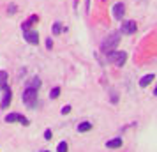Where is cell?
Listing matches in <instances>:
<instances>
[{
  "instance_id": "1",
  "label": "cell",
  "mask_w": 157,
  "mask_h": 152,
  "mask_svg": "<svg viewBox=\"0 0 157 152\" xmlns=\"http://www.w3.org/2000/svg\"><path fill=\"white\" fill-rule=\"evenodd\" d=\"M120 43V32H113V34H109V36L102 41L101 44V51L102 53H109V51L115 50V46Z\"/></svg>"
},
{
  "instance_id": "2",
  "label": "cell",
  "mask_w": 157,
  "mask_h": 152,
  "mask_svg": "<svg viewBox=\"0 0 157 152\" xmlns=\"http://www.w3.org/2000/svg\"><path fill=\"white\" fill-rule=\"evenodd\" d=\"M36 101H37V90L36 88L27 87L25 94H23V103H25L29 108H34V106H36Z\"/></svg>"
},
{
  "instance_id": "3",
  "label": "cell",
  "mask_w": 157,
  "mask_h": 152,
  "mask_svg": "<svg viewBox=\"0 0 157 152\" xmlns=\"http://www.w3.org/2000/svg\"><path fill=\"white\" fill-rule=\"evenodd\" d=\"M125 60H127V53L125 51H109V62H115V65H122L125 64Z\"/></svg>"
},
{
  "instance_id": "4",
  "label": "cell",
  "mask_w": 157,
  "mask_h": 152,
  "mask_svg": "<svg viewBox=\"0 0 157 152\" xmlns=\"http://www.w3.org/2000/svg\"><path fill=\"white\" fill-rule=\"evenodd\" d=\"M111 14H113L115 20H122L124 14H125V6L124 4H115L111 7Z\"/></svg>"
},
{
  "instance_id": "5",
  "label": "cell",
  "mask_w": 157,
  "mask_h": 152,
  "mask_svg": "<svg viewBox=\"0 0 157 152\" xmlns=\"http://www.w3.org/2000/svg\"><path fill=\"white\" fill-rule=\"evenodd\" d=\"M136 21H124L122 23V34H134L136 32Z\"/></svg>"
},
{
  "instance_id": "6",
  "label": "cell",
  "mask_w": 157,
  "mask_h": 152,
  "mask_svg": "<svg viewBox=\"0 0 157 152\" xmlns=\"http://www.w3.org/2000/svg\"><path fill=\"white\" fill-rule=\"evenodd\" d=\"M25 39H27V43H30V44H39V34H37V32H29V30H25Z\"/></svg>"
},
{
  "instance_id": "7",
  "label": "cell",
  "mask_w": 157,
  "mask_h": 152,
  "mask_svg": "<svg viewBox=\"0 0 157 152\" xmlns=\"http://www.w3.org/2000/svg\"><path fill=\"white\" fill-rule=\"evenodd\" d=\"M6 90H4V99H2V103H0V108H9V104H11V90H9L7 87H4Z\"/></svg>"
},
{
  "instance_id": "8",
  "label": "cell",
  "mask_w": 157,
  "mask_h": 152,
  "mask_svg": "<svg viewBox=\"0 0 157 152\" xmlns=\"http://www.w3.org/2000/svg\"><path fill=\"white\" fill-rule=\"evenodd\" d=\"M106 147H108V149H118V147H122V140H120V138L108 140V142H106Z\"/></svg>"
},
{
  "instance_id": "9",
  "label": "cell",
  "mask_w": 157,
  "mask_h": 152,
  "mask_svg": "<svg viewBox=\"0 0 157 152\" xmlns=\"http://www.w3.org/2000/svg\"><path fill=\"white\" fill-rule=\"evenodd\" d=\"M154 78H155L154 74H147V76H143L141 80H140V85H141V87H147L148 83H152V81H154Z\"/></svg>"
},
{
  "instance_id": "10",
  "label": "cell",
  "mask_w": 157,
  "mask_h": 152,
  "mask_svg": "<svg viewBox=\"0 0 157 152\" xmlns=\"http://www.w3.org/2000/svg\"><path fill=\"white\" fill-rule=\"evenodd\" d=\"M39 87H41V80H39L37 76H34V78L29 81V88H36V90H37Z\"/></svg>"
},
{
  "instance_id": "11",
  "label": "cell",
  "mask_w": 157,
  "mask_h": 152,
  "mask_svg": "<svg viewBox=\"0 0 157 152\" xmlns=\"http://www.w3.org/2000/svg\"><path fill=\"white\" fill-rule=\"evenodd\" d=\"M90 129H92V124H90V122H81V124L78 126V131H79V133H85V131H90Z\"/></svg>"
},
{
  "instance_id": "12",
  "label": "cell",
  "mask_w": 157,
  "mask_h": 152,
  "mask_svg": "<svg viewBox=\"0 0 157 152\" xmlns=\"http://www.w3.org/2000/svg\"><path fill=\"white\" fill-rule=\"evenodd\" d=\"M18 117H20V113H9V115L6 117V122L13 124V122H16V120H18Z\"/></svg>"
},
{
  "instance_id": "13",
  "label": "cell",
  "mask_w": 157,
  "mask_h": 152,
  "mask_svg": "<svg viewBox=\"0 0 157 152\" xmlns=\"http://www.w3.org/2000/svg\"><path fill=\"white\" fill-rule=\"evenodd\" d=\"M60 32H62V27H60V23H53V36H58V34H60Z\"/></svg>"
},
{
  "instance_id": "14",
  "label": "cell",
  "mask_w": 157,
  "mask_h": 152,
  "mask_svg": "<svg viewBox=\"0 0 157 152\" xmlns=\"http://www.w3.org/2000/svg\"><path fill=\"white\" fill-rule=\"evenodd\" d=\"M58 95H60V88L55 87V88H53V90L50 92V97H51V99H57Z\"/></svg>"
},
{
  "instance_id": "15",
  "label": "cell",
  "mask_w": 157,
  "mask_h": 152,
  "mask_svg": "<svg viewBox=\"0 0 157 152\" xmlns=\"http://www.w3.org/2000/svg\"><path fill=\"white\" fill-rule=\"evenodd\" d=\"M57 150L58 152H67V143H65V142H60L58 147H57Z\"/></svg>"
},
{
  "instance_id": "16",
  "label": "cell",
  "mask_w": 157,
  "mask_h": 152,
  "mask_svg": "<svg viewBox=\"0 0 157 152\" xmlns=\"http://www.w3.org/2000/svg\"><path fill=\"white\" fill-rule=\"evenodd\" d=\"M6 80H7V72L0 71V83H2V85H6Z\"/></svg>"
},
{
  "instance_id": "17",
  "label": "cell",
  "mask_w": 157,
  "mask_h": 152,
  "mask_svg": "<svg viewBox=\"0 0 157 152\" xmlns=\"http://www.w3.org/2000/svg\"><path fill=\"white\" fill-rule=\"evenodd\" d=\"M18 120H20V122H21L23 124V126H29V119H27V117H23V115H20V117H18Z\"/></svg>"
},
{
  "instance_id": "18",
  "label": "cell",
  "mask_w": 157,
  "mask_h": 152,
  "mask_svg": "<svg viewBox=\"0 0 157 152\" xmlns=\"http://www.w3.org/2000/svg\"><path fill=\"white\" fill-rule=\"evenodd\" d=\"M69 111H71V104H65L64 108H62V113H64V115H67Z\"/></svg>"
},
{
  "instance_id": "19",
  "label": "cell",
  "mask_w": 157,
  "mask_h": 152,
  "mask_svg": "<svg viewBox=\"0 0 157 152\" xmlns=\"http://www.w3.org/2000/svg\"><path fill=\"white\" fill-rule=\"evenodd\" d=\"M44 138H46V140H51V129L44 131Z\"/></svg>"
},
{
  "instance_id": "20",
  "label": "cell",
  "mask_w": 157,
  "mask_h": 152,
  "mask_svg": "<svg viewBox=\"0 0 157 152\" xmlns=\"http://www.w3.org/2000/svg\"><path fill=\"white\" fill-rule=\"evenodd\" d=\"M14 11H16V6L11 4V6H9V14H14Z\"/></svg>"
},
{
  "instance_id": "21",
  "label": "cell",
  "mask_w": 157,
  "mask_h": 152,
  "mask_svg": "<svg viewBox=\"0 0 157 152\" xmlns=\"http://www.w3.org/2000/svg\"><path fill=\"white\" fill-rule=\"evenodd\" d=\"M46 46L51 50V48H53V41H51V39H48V41H46Z\"/></svg>"
},
{
  "instance_id": "22",
  "label": "cell",
  "mask_w": 157,
  "mask_h": 152,
  "mask_svg": "<svg viewBox=\"0 0 157 152\" xmlns=\"http://www.w3.org/2000/svg\"><path fill=\"white\" fill-rule=\"evenodd\" d=\"M37 20H39V18H37V16L34 14V16H32V18H30V20H29V21H30V23H34V21H37Z\"/></svg>"
},
{
  "instance_id": "23",
  "label": "cell",
  "mask_w": 157,
  "mask_h": 152,
  "mask_svg": "<svg viewBox=\"0 0 157 152\" xmlns=\"http://www.w3.org/2000/svg\"><path fill=\"white\" fill-rule=\"evenodd\" d=\"M43 152H46V150H43Z\"/></svg>"
}]
</instances>
